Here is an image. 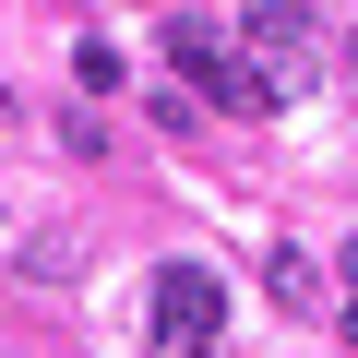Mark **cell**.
<instances>
[{"instance_id": "obj_1", "label": "cell", "mask_w": 358, "mask_h": 358, "mask_svg": "<svg viewBox=\"0 0 358 358\" xmlns=\"http://www.w3.org/2000/svg\"><path fill=\"white\" fill-rule=\"evenodd\" d=\"M239 60H251V84H263V108H287V96H310V72H322V24H310V0H263V13L239 24Z\"/></svg>"}, {"instance_id": "obj_2", "label": "cell", "mask_w": 358, "mask_h": 358, "mask_svg": "<svg viewBox=\"0 0 358 358\" xmlns=\"http://www.w3.org/2000/svg\"><path fill=\"white\" fill-rule=\"evenodd\" d=\"M143 334H155V358H215V346H227V275H215V263H167Z\"/></svg>"}, {"instance_id": "obj_3", "label": "cell", "mask_w": 358, "mask_h": 358, "mask_svg": "<svg viewBox=\"0 0 358 358\" xmlns=\"http://www.w3.org/2000/svg\"><path fill=\"white\" fill-rule=\"evenodd\" d=\"M167 60H179V72H192V84H203V72L227 60V36H215V24H167Z\"/></svg>"}, {"instance_id": "obj_4", "label": "cell", "mask_w": 358, "mask_h": 358, "mask_svg": "<svg viewBox=\"0 0 358 358\" xmlns=\"http://www.w3.org/2000/svg\"><path fill=\"white\" fill-rule=\"evenodd\" d=\"M72 84H84V96H108V84H120V48H108V36H84V48H72Z\"/></svg>"}, {"instance_id": "obj_5", "label": "cell", "mask_w": 358, "mask_h": 358, "mask_svg": "<svg viewBox=\"0 0 358 358\" xmlns=\"http://www.w3.org/2000/svg\"><path fill=\"white\" fill-rule=\"evenodd\" d=\"M346 287H358V239H346Z\"/></svg>"}]
</instances>
